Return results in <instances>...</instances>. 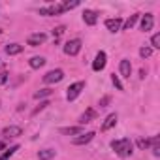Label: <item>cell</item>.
Masks as SVG:
<instances>
[{
    "mask_svg": "<svg viewBox=\"0 0 160 160\" xmlns=\"http://www.w3.org/2000/svg\"><path fill=\"white\" fill-rule=\"evenodd\" d=\"M55 156V151L53 149H43V151H38V160H51Z\"/></svg>",
    "mask_w": 160,
    "mask_h": 160,
    "instance_id": "19",
    "label": "cell"
},
{
    "mask_svg": "<svg viewBox=\"0 0 160 160\" xmlns=\"http://www.w3.org/2000/svg\"><path fill=\"white\" fill-rule=\"evenodd\" d=\"M23 51V45H19V43H10V45H6V53L8 55H19Z\"/></svg>",
    "mask_w": 160,
    "mask_h": 160,
    "instance_id": "20",
    "label": "cell"
},
{
    "mask_svg": "<svg viewBox=\"0 0 160 160\" xmlns=\"http://www.w3.org/2000/svg\"><path fill=\"white\" fill-rule=\"evenodd\" d=\"M17 151H19V145H13V147L6 149V152H4V154H0V160H10V158H12Z\"/></svg>",
    "mask_w": 160,
    "mask_h": 160,
    "instance_id": "21",
    "label": "cell"
},
{
    "mask_svg": "<svg viewBox=\"0 0 160 160\" xmlns=\"http://www.w3.org/2000/svg\"><path fill=\"white\" fill-rule=\"evenodd\" d=\"M151 53H152L151 47H141V49H139V57H141V58H149Z\"/></svg>",
    "mask_w": 160,
    "mask_h": 160,
    "instance_id": "25",
    "label": "cell"
},
{
    "mask_svg": "<svg viewBox=\"0 0 160 160\" xmlns=\"http://www.w3.org/2000/svg\"><path fill=\"white\" fill-rule=\"evenodd\" d=\"M152 154H154V156L160 154V145H152Z\"/></svg>",
    "mask_w": 160,
    "mask_h": 160,
    "instance_id": "30",
    "label": "cell"
},
{
    "mask_svg": "<svg viewBox=\"0 0 160 160\" xmlns=\"http://www.w3.org/2000/svg\"><path fill=\"white\" fill-rule=\"evenodd\" d=\"M152 25H154V17H152V13H145V15L141 17L139 28H141L143 32H149V30H152Z\"/></svg>",
    "mask_w": 160,
    "mask_h": 160,
    "instance_id": "7",
    "label": "cell"
},
{
    "mask_svg": "<svg viewBox=\"0 0 160 160\" xmlns=\"http://www.w3.org/2000/svg\"><path fill=\"white\" fill-rule=\"evenodd\" d=\"M96 134L94 132H87V134H79L77 138H73L72 141H73V145H85V143H89V141H92V138H94Z\"/></svg>",
    "mask_w": 160,
    "mask_h": 160,
    "instance_id": "11",
    "label": "cell"
},
{
    "mask_svg": "<svg viewBox=\"0 0 160 160\" xmlns=\"http://www.w3.org/2000/svg\"><path fill=\"white\" fill-rule=\"evenodd\" d=\"M4 149V141H0V151H2Z\"/></svg>",
    "mask_w": 160,
    "mask_h": 160,
    "instance_id": "31",
    "label": "cell"
},
{
    "mask_svg": "<svg viewBox=\"0 0 160 160\" xmlns=\"http://www.w3.org/2000/svg\"><path fill=\"white\" fill-rule=\"evenodd\" d=\"M106 28H108L109 32H119V30H122V19H121V17L108 19V21H106Z\"/></svg>",
    "mask_w": 160,
    "mask_h": 160,
    "instance_id": "9",
    "label": "cell"
},
{
    "mask_svg": "<svg viewBox=\"0 0 160 160\" xmlns=\"http://www.w3.org/2000/svg\"><path fill=\"white\" fill-rule=\"evenodd\" d=\"M111 149L121 156V158H128L132 154V141L128 138H122V139H113L111 141Z\"/></svg>",
    "mask_w": 160,
    "mask_h": 160,
    "instance_id": "1",
    "label": "cell"
},
{
    "mask_svg": "<svg viewBox=\"0 0 160 160\" xmlns=\"http://www.w3.org/2000/svg\"><path fill=\"white\" fill-rule=\"evenodd\" d=\"M83 21H85L89 27H92V25H96V21H98V13L92 12V10H85V12H83Z\"/></svg>",
    "mask_w": 160,
    "mask_h": 160,
    "instance_id": "12",
    "label": "cell"
},
{
    "mask_svg": "<svg viewBox=\"0 0 160 160\" xmlns=\"http://www.w3.org/2000/svg\"><path fill=\"white\" fill-rule=\"evenodd\" d=\"M108 104H109V96H104V98L100 100V108H106Z\"/></svg>",
    "mask_w": 160,
    "mask_h": 160,
    "instance_id": "28",
    "label": "cell"
},
{
    "mask_svg": "<svg viewBox=\"0 0 160 160\" xmlns=\"http://www.w3.org/2000/svg\"><path fill=\"white\" fill-rule=\"evenodd\" d=\"M138 19H139V13H134V15H130V17H128V19L122 23V28H124V30H130V28L136 25V21H138Z\"/></svg>",
    "mask_w": 160,
    "mask_h": 160,
    "instance_id": "17",
    "label": "cell"
},
{
    "mask_svg": "<svg viewBox=\"0 0 160 160\" xmlns=\"http://www.w3.org/2000/svg\"><path fill=\"white\" fill-rule=\"evenodd\" d=\"M51 92H53L51 89H42V91H36V92H34V98H36V100H40V98H47V96H51Z\"/></svg>",
    "mask_w": 160,
    "mask_h": 160,
    "instance_id": "22",
    "label": "cell"
},
{
    "mask_svg": "<svg viewBox=\"0 0 160 160\" xmlns=\"http://www.w3.org/2000/svg\"><path fill=\"white\" fill-rule=\"evenodd\" d=\"M111 81H113V85L117 87V91H124V87H122V83H121V79H119V75H111Z\"/></svg>",
    "mask_w": 160,
    "mask_h": 160,
    "instance_id": "24",
    "label": "cell"
},
{
    "mask_svg": "<svg viewBox=\"0 0 160 160\" xmlns=\"http://www.w3.org/2000/svg\"><path fill=\"white\" fill-rule=\"evenodd\" d=\"M6 81H8V73H4V72H2V73H0V85H4Z\"/></svg>",
    "mask_w": 160,
    "mask_h": 160,
    "instance_id": "29",
    "label": "cell"
},
{
    "mask_svg": "<svg viewBox=\"0 0 160 160\" xmlns=\"http://www.w3.org/2000/svg\"><path fill=\"white\" fill-rule=\"evenodd\" d=\"M106 58H108V57H106V53H104V51H100V53L96 55L94 62H92V70H94V72H102V70L106 68V62H108Z\"/></svg>",
    "mask_w": 160,
    "mask_h": 160,
    "instance_id": "8",
    "label": "cell"
},
{
    "mask_svg": "<svg viewBox=\"0 0 160 160\" xmlns=\"http://www.w3.org/2000/svg\"><path fill=\"white\" fill-rule=\"evenodd\" d=\"M151 49H160V34L158 32L151 38Z\"/></svg>",
    "mask_w": 160,
    "mask_h": 160,
    "instance_id": "23",
    "label": "cell"
},
{
    "mask_svg": "<svg viewBox=\"0 0 160 160\" xmlns=\"http://www.w3.org/2000/svg\"><path fill=\"white\" fill-rule=\"evenodd\" d=\"M79 51H81V40H79V38L70 40V42H66V43H64V53H66V55L73 57V55H77Z\"/></svg>",
    "mask_w": 160,
    "mask_h": 160,
    "instance_id": "4",
    "label": "cell"
},
{
    "mask_svg": "<svg viewBox=\"0 0 160 160\" xmlns=\"http://www.w3.org/2000/svg\"><path fill=\"white\" fill-rule=\"evenodd\" d=\"M0 36H2V30H0Z\"/></svg>",
    "mask_w": 160,
    "mask_h": 160,
    "instance_id": "32",
    "label": "cell"
},
{
    "mask_svg": "<svg viewBox=\"0 0 160 160\" xmlns=\"http://www.w3.org/2000/svg\"><path fill=\"white\" fill-rule=\"evenodd\" d=\"M115 124H117V113H111V115H108V117H106V121L102 122V130L106 132V130L113 128Z\"/></svg>",
    "mask_w": 160,
    "mask_h": 160,
    "instance_id": "15",
    "label": "cell"
},
{
    "mask_svg": "<svg viewBox=\"0 0 160 160\" xmlns=\"http://www.w3.org/2000/svg\"><path fill=\"white\" fill-rule=\"evenodd\" d=\"M92 119H96V111H94L92 108H89L81 117H79V124H87V122H91Z\"/></svg>",
    "mask_w": 160,
    "mask_h": 160,
    "instance_id": "14",
    "label": "cell"
},
{
    "mask_svg": "<svg viewBox=\"0 0 160 160\" xmlns=\"http://www.w3.org/2000/svg\"><path fill=\"white\" fill-rule=\"evenodd\" d=\"M47 106H49V102H42V104H40V106H38V108H36V109H34V115H36V113H40V111H42V109H45V108H47Z\"/></svg>",
    "mask_w": 160,
    "mask_h": 160,
    "instance_id": "27",
    "label": "cell"
},
{
    "mask_svg": "<svg viewBox=\"0 0 160 160\" xmlns=\"http://www.w3.org/2000/svg\"><path fill=\"white\" fill-rule=\"evenodd\" d=\"M2 136L4 138H19V136H23V128L21 126H6L2 130Z\"/></svg>",
    "mask_w": 160,
    "mask_h": 160,
    "instance_id": "10",
    "label": "cell"
},
{
    "mask_svg": "<svg viewBox=\"0 0 160 160\" xmlns=\"http://www.w3.org/2000/svg\"><path fill=\"white\" fill-rule=\"evenodd\" d=\"M119 70H121V75H122V77H130V73H132V64H130V60L122 58L121 64H119Z\"/></svg>",
    "mask_w": 160,
    "mask_h": 160,
    "instance_id": "13",
    "label": "cell"
},
{
    "mask_svg": "<svg viewBox=\"0 0 160 160\" xmlns=\"http://www.w3.org/2000/svg\"><path fill=\"white\" fill-rule=\"evenodd\" d=\"M64 6L62 4H53V6H47V8H40V15L43 17H51V15H60L64 13Z\"/></svg>",
    "mask_w": 160,
    "mask_h": 160,
    "instance_id": "5",
    "label": "cell"
},
{
    "mask_svg": "<svg viewBox=\"0 0 160 160\" xmlns=\"http://www.w3.org/2000/svg\"><path fill=\"white\" fill-rule=\"evenodd\" d=\"M83 89H85V81H77V83L70 85V87H68V92H66V100H68V102H73L79 94H81Z\"/></svg>",
    "mask_w": 160,
    "mask_h": 160,
    "instance_id": "2",
    "label": "cell"
},
{
    "mask_svg": "<svg viewBox=\"0 0 160 160\" xmlns=\"http://www.w3.org/2000/svg\"><path fill=\"white\" fill-rule=\"evenodd\" d=\"M45 40H47V36H45L43 32H36V34H30V36L27 38V43H28L30 47H38V45H42Z\"/></svg>",
    "mask_w": 160,
    "mask_h": 160,
    "instance_id": "6",
    "label": "cell"
},
{
    "mask_svg": "<svg viewBox=\"0 0 160 160\" xmlns=\"http://www.w3.org/2000/svg\"><path fill=\"white\" fill-rule=\"evenodd\" d=\"M28 64H30V68L38 70V68H42V66L45 64V58H43V57H32V58L28 60Z\"/></svg>",
    "mask_w": 160,
    "mask_h": 160,
    "instance_id": "18",
    "label": "cell"
},
{
    "mask_svg": "<svg viewBox=\"0 0 160 160\" xmlns=\"http://www.w3.org/2000/svg\"><path fill=\"white\" fill-rule=\"evenodd\" d=\"M64 34V27H57L55 30H53V36H55V40L58 38V36H62Z\"/></svg>",
    "mask_w": 160,
    "mask_h": 160,
    "instance_id": "26",
    "label": "cell"
},
{
    "mask_svg": "<svg viewBox=\"0 0 160 160\" xmlns=\"http://www.w3.org/2000/svg\"><path fill=\"white\" fill-rule=\"evenodd\" d=\"M60 134H64V136H79V134H83V128H81V126H70V128H60Z\"/></svg>",
    "mask_w": 160,
    "mask_h": 160,
    "instance_id": "16",
    "label": "cell"
},
{
    "mask_svg": "<svg viewBox=\"0 0 160 160\" xmlns=\"http://www.w3.org/2000/svg\"><path fill=\"white\" fill-rule=\"evenodd\" d=\"M62 79H64V72H62V70H51V72H47V73L43 75V83L53 85V83L62 81Z\"/></svg>",
    "mask_w": 160,
    "mask_h": 160,
    "instance_id": "3",
    "label": "cell"
}]
</instances>
